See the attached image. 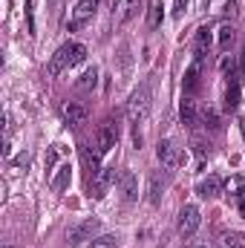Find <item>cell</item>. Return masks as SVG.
Listing matches in <instances>:
<instances>
[{"mask_svg": "<svg viewBox=\"0 0 245 248\" xmlns=\"http://www.w3.org/2000/svg\"><path fill=\"white\" fill-rule=\"evenodd\" d=\"M199 225H202V214H199V208H196V205H184L182 211H179V234L190 237V234H196Z\"/></svg>", "mask_w": 245, "mask_h": 248, "instance_id": "cell-2", "label": "cell"}, {"mask_svg": "<svg viewBox=\"0 0 245 248\" xmlns=\"http://www.w3.org/2000/svg\"><path fill=\"white\" fill-rule=\"evenodd\" d=\"M202 3H205V9H208V3H211V0H202Z\"/></svg>", "mask_w": 245, "mask_h": 248, "instance_id": "cell-35", "label": "cell"}, {"mask_svg": "<svg viewBox=\"0 0 245 248\" xmlns=\"http://www.w3.org/2000/svg\"><path fill=\"white\" fill-rule=\"evenodd\" d=\"M219 187H222L219 176H208V179H202V182L196 185V193H199L202 199H211V196H216V193H219Z\"/></svg>", "mask_w": 245, "mask_h": 248, "instance_id": "cell-15", "label": "cell"}, {"mask_svg": "<svg viewBox=\"0 0 245 248\" xmlns=\"http://www.w3.org/2000/svg\"><path fill=\"white\" fill-rule=\"evenodd\" d=\"M211 41H214V38H211V29H208V26H202V29L196 32V58H199V61L208 55V49H211Z\"/></svg>", "mask_w": 245, "mask_h": 248, "instance_id": "cell-19", "label": "cell"}, {"mask_svg": "<svg viewBox=\"0 0 245 248\" xmlns=\"http://www.w3.org/2000/svg\"><path fill=\"white\" fill-rule=\"evenodd\" d=\"M3 248H12V246H3Z\"/></svg>", "mask_w": 245, "mask_h": 248, "instance_id": "cell-36", "label": "cell"}, {"mask_svg": "<svg viewBox=\"0 0 245 248\" xmlns=\"http://www.w3.org/2000/svg\"><path fill=\"white\" fill-rule=\"evenodd\" d=\"M219 69H222V72H234V58H231V55H222V58H219Z\"/></svg>", "mask_w": 245, "mask_h": 248, "instance_id": "cell-28", "label": "cell"}, {"mask_svg": "<svg viewBox=\"0 0 245 248\" xmlns=\"http://www.w3.org/2000/svg\"><path fill=\"white\" fill-rule=\"evenodd\" d=\"M179 116H182V124H196L199 110H196V101H193L190 95H184L182 98V104H179Z\"/></svg>", "mask_w": 245, "mask_h": 248, "instance_id": "cell-18", "label": "cell"}, {"mask_svg": "<svg viewBox=\"0 0 245 248\" xmlns=\"http://www.w3.org/2000/svg\"><path fill=\"white\" fill-rule=\"evenodd\" d=\"M237 12H240L237 9V0H228L225 3V17H237Z\"/></svg>", "mask_w": 245, "mask_h": 248, "instance_id": "cell-30", "label": "cell"}, {"mask_svg": "<svg viewBox=\"0 0 245 248\" xmlns=\"http://www.w3.org/2000/svg\"><path fill=\"white\" fill-rule=\"evenodd\" d=\"M187 9V0H173V17H182Z\"/></svg>", "mask_w": 245, "mask_h": 248, "instance_id": "cell-29", "label": "cell"}, {"mask_svg": "<svg viewBox=\"0 0 245 248\" xmlns=\"http://www.w3.org/2000/svg\"><path fill=\"white\" fill-rule=\"evenodd\" d=\"M81 162H84L90 179H95V176L101 173V150H98V147L92 150L90 144H84V147H81Z\"/></svg>", "mask_w": 245, "mask_h": 248, "instance_id": "cell-7", "label": "cell"}, {"mask_svg": "<svg viewBox=\"0 0 245 248\" xmlns=\"http://www.w3.org/2000/svg\"><path fill=\"white\" fill-rule=\"evenodd\" d=\"M63 116H66L69 124H84L87 116H90V110H87L81 101H66V104H63Z\"/></svg>", "mask_w": 245, "mask_h": 248, "instance_id": "cell-11", "label": "cell"}, {"mask_svg": "<svg viewBox=\"0 0 245 248\" xmlns=\"http://www.w3.org/2000/svg\"><path fill=\"white\" fill-rule=\"evenodd\" d=\"M162 190H165L162 176H159V173H153V176H150V182H147V202H150V205H159V202H162Z\"/></svg>", "mask_w": 245, "mask_h": 248, "instance_id": "cell-17", "label": "cell"}, {"mask_svg": "<svg viewBox=\"0 0 245 248\" xmlns=\"http://www.w3.org/2000/svg\"><path fill=\"white\" fill-rule=\"evenodd\" d=\"M95 6H98V0H81V3L72 9V20H69V29L75 32L78 26H84V20H90V17H92Z\"/></svg>", "mask_w": 245, "mask_h": 248, "instance_id": "cell-8", "label": "cell"}, {"mask_svg": "<svg viewBox=\"0 0 245 248\" xmlns=\"http://www.w3.org/2000/svg\"><path fill=\"white\" fill-rule=\"evenodd\" d=\"M23 9H26V20H29V32H32V29H35V23H32V0H26Z\"/></svg>", "mask_w": 245, "mask_h": 248, "instance_id": "cell-33", "label": "cell"}, {"mask_svg": "<svg viewBox=\"0 0 245 248\" xmlns=\"http://www.w3.org/2000/svg\"><path fill=\"white\" fill-rule=\"evenodd\" d=\"M58 162V147H49V153H46V168H52Z\"/></svg>", "mask_w": 245, "mask_h": 248, "instance_id": "cell-31", "label": "cell"}, {"mask_svg": "<svg viewBox=\"0 0 245 248\" xmlns=\"http://www.w3.org/2000/svg\"><path fill=\"white\" fill-rule=\"evenodd\" d=\"M119 176H122V173H119L116 168H101V173H98L95 182H92V196H95V199H104L107 190L119 182Z\"/></svg>", "mask_w": 245, "mask_h": 248, "instance_id": "cell-3", "label": "cell"}, {"mask_svg": "<svg viewBox=\"0 0 245 248\" xmlns=\"http://www.w3.org/2000/svg\"><path fill=\"white\" fill-rule=\"evenodd\" d=\"M240 95H243V90H240V81L234 78V81L228 84V90H225V110H228V113H234V110L240 107Z\"/></svg>", "mask_w": 245, "mask_h": 248, "instance_id": "cell-16", "label": "cell"}, {"mask_svg": "<svg viewBox=\"0 0 245 248\" xmlns=\"http://www.w3.org/2000/svg\"><path fill=\"white\" fill-rule=\"evenodd\" d=\"M159 23H162V0H150V6H147V26L156 29Z\"/></svg>", "mask_w": 245, "mask_h": 248, "instance_id": "cell-23", "label": "cell"}, {"mask_svg": "<svg viewBox=\"0 0 245 248\" xmlns=\"http://www.w3.org/2000/svg\"><path fill=\"white\" fill-rule=\"evenodd\" d=\"M234 202H237V211H240V214L245 217V190L240 193V196H234Z\"/></svg>", "mask_w": 245, "mask_h": 248, "instance_id": "cell-32", "label": "cell"}, {"mask_svg": "<svg viewBox=\"0 0 245 248\" xmlns=\"http://www.w3.org/2000/svg\"><path fill=\"white\" fill-rule=\"evenodd\" d=\"M66 66H69V44H63L61 49L49 58V63H46V75H49V78H55V75H61Z\"/></svg>", "mask_w": 245, "mask_h": 248, "instance_id": "cell-9", "label": "cell"}, {"mask_svg": "<svg viewBox=\"0 0 245 248\" xmlns=\"http://www.w3.org/2000/svg\"><path fill=\"white\" fill-rule=\"evenodd\" d=\"M156 156H159V162L165 165V168H176V165H182V150L170 141V139H165V141H159V147H156Z\"/></svg>", "mask_w": 245, "mask_h": 248, "instance_id": "cell-6", "label": "cell"}, {"mask_svg": "<svg viewBox=\"0 0 245 248\" xmlns=\"http://www.w3.org/2000/svg\"><path fill=\"white\" fill-rule=\"evenodd\" d=\"M199 75H202V61L196 58V61L184 69V78H182V87H184V93H187V95H190V93H196V87H199Z\"/></svg>", "mask_w": 245, "mask_h": 248, "instance_id": "cell-12", "label": "cell"}, {"mask_svg": "<svg viewBox=\"0 0 245 248\" xmlns=\"http://www.w3.org/2000/svg\"><path fill=\"white\" fill-rule=\"evenodd\" d=\"M225 246H228V248H245L237 237H225Z\"/></svg>", "mask_w": 245, "mask_h": 248, "instance_id": "cell-34", "label": "cell"}, {"mask_svg": "<svg viewBox=\"0 0 245 248\" xmlns=\"http://www.w3.org/2000/svg\"><path fill=\"white\" fill-rule=\"evenodd\" d=\"M119 187H122V196L127 199V202L138 199V179H136L133 170H122V176H119Z\"/></svg>", "mask_w": 245, "mask_h": 248, "instance_id": "cell-10", "label": "cell"}, {"mask_svg": "<svg viewBox=\"0 0 245 248\" xmlns=\"http://www.w3.org/2000/svg\"><path fill=\"white\" fill-rule=\"evenodd\" d=\"M205 127H208V130H216V127H219V116H216L214 110L205 113Z\"/></svg>", "mask_w": 245, "mask_h": 248, "instance_id": "cell-27", "label": "cell"}, {"mask_svg": "<svg viewBox=\"0 0 245 248\" xmlns=\"http://www.w3.org/2000/svg\"><path fill=\"white\" fill-rule=\"evenodd\" d=\"M147 113H150V87L144 84V87H138L133 95H130V101H127V116H130V122L138 124L147 119Z\"/></svg>", "mask_w": 245, "mask_h": 248, "instance_id": "cell-1", "label": "cell"}, {"mask_svg": "<svg viewBox=\"0 0 245 248\" xmlns=\"http://www.w3.org/2000/svg\"><path fill=\"white\" fill-rule=\"evenodd\" d=\"M84 61H87V46L84 44H69V66H78Z\"/></svg>", "mask_w": 245, "mask_h": 248, "instance_id": "cell-24", "label": "cell"}, {"mask_svg": "<svg viewBox=\"0 0 245 248\" xmlns=\"http://www.w3.org/2000/svg\"><path fill=\"white\" fill-rule=\"evenodd\" d=\"M225 190H228V196H240L245 190V179L243 176H231V179L225 182Z\"/></svg>", "mask_w": 245, "mask_h": 248, "instance_id": "cell-26", "label": "cell"}, {"mask_svg": "<svg viewBox=\"0 0 245 248\" xmlns=\"http://www.w3.org/2000/svg\"><path fill=\"white\" fill-rule=\"evenodd\" d=\"M216 41H219V49H222V52H228V46L234 44V26H231V23H222V26H219Z\"/></svg>", "mask_w": 245, "mask_h": 248, "instance_id": "cell-22", "label": "cell"}, {"mask_svg": "<svg viewBox=\"0 0 245 248\" xmlns=\"http://www.w3.org/2000/svg\"><path fill=\"white\" fill-rule=\"evenodd\" d=\"M95 231H98V219H84L81 225L69 228L66 240H69V246H84L87 240H92V234H95Z\"/></svg>", "mask_w": 245, "mask_h": 248, "instance_id": "cell-5", "label": "cell"}, {"mask_svg": "<svg viewBox=\"0 0 245 248\" xmlns=\"http://www.w3.org/2000/svg\"><path fill=\"white\" fill-rule=\"evenodd\" d=\"M199 248H205V246H199Z\"/></svg>", "mask_w": 245, "mask_h": 248, "instance_id": "cell-37", "label": "cell"}, {"mask_svg": "<svg viewBox=\"0 0 245 248\" xmlns=\"http://www.w3.org/2000/svg\"><path fill=\"white\" fill-rule=\"evenodd\" d=\"M95 87H98V69H95V66H90V69L78 78V90L90 93V90H95Z\"/></svg>", "mask_w": 245, "mask_h": 248, "instance_id": "cell-20", "label": "cell"}, {"mask_svg": "<svg viewBox=\"0 0 245 248\" xmlns=\"http://www.w3.org/2000/svg\"><path fill=\"white\" fill-rule=\"evenodd\" d=\"M119 144V127L113 122H104L98 127V136H95V147L101 150V153H110L113 147Z\"/></svg>", "mask_w": 245, "mask_h": 248, "instance_id": "cell-4", "label": "cell"}, {"mask_svg": "<svg viewBox=\"0 0 245 248\" xmlns=\"http://www.w3.org/2000/svg\"><path fill=\"white\" fill-rule=\"evenodd\" d=\"M116 246H119V237H113V234H101L90 243V248H116Z\"/></svg>", "mask_w": 245, "mask_h": 248, "instance_id": "cell-25", "label": "cell"}, {"mask_svg": "<svg viewBox=\"0 0 245 248\" xmlns=\"http://www.w3.org/2000/svg\"><path fill=\"white\" fill-rule=\"evenodd\" d=\"M190 147H193V153H196L199 165H205V159H208V153H211V144H208L202 136H193V139H190Z\"/></svg>", "mask_w": 245, "mask_h": 248, "instance_id": "cell-21", "label": "cell"}, {"mask_svg": "<svg viewBox=\"0 0 245 248\" xmlns=\"http://www.w3.org/2000/svg\"><path fill=\"white\" fill-rule=\"evenodd\" d=\"M136 12H138V0H116V6H113V17L119 23H127Z\"/></svg>", "mask_w": 245, "mask_h": 248, "instance_id": "cell-13", "label": "cell"}, {"mask_svg": "<svg viewBox=\"0 0 245 248\" xmlns=\"http://www.w3.org/2000/svg\"><path fill=\"white\" fill-rule=\"evenodd\" d=\"M69 179H72V168H69V162L61 165V168H55V176H52V190L55 193H61L69 187Z\"/></svg>", "mask_w": 245, "mask_h": 248, "instance_id": "cell-14", "label": "cell"}]
</instances>
